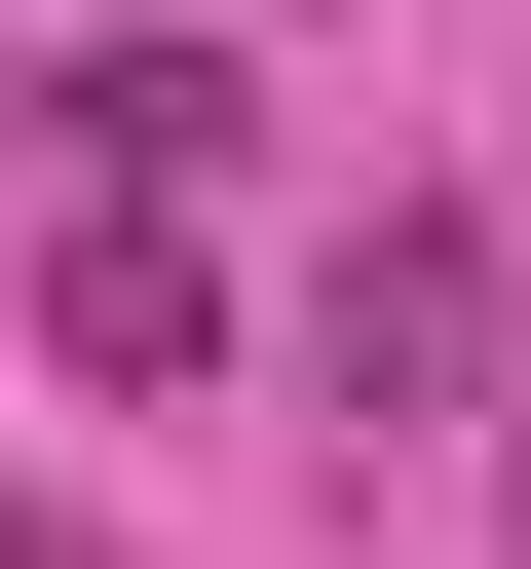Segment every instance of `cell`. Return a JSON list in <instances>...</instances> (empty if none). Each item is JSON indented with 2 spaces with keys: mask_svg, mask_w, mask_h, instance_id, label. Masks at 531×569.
Wrapping results in <instances>:
<instances>
[{
  "mask_svg": "<svg viewBox=\"0 0 531 569\" xmlns=\"http://www.w3.org/2000/svg\"><path fill=\"white\" fill-rule=\"evenodd\" d=\"M39 342H77V380H228V266H190V228H152V190H114V228H77V266H39Z\"/></svg>",
  "mask_w": 531,
  "mask_h": 569,
  "instance_id": "2",
  "label": "cell"
},
{
  "mask_svg": "<svg viewBox=\"0 0 531 569\" xmlns=\"http://www.w3.org/2000/svg\"><path fill=\"white\" fill-rule=\"evenodd\" d=\"M0 152H77V77H0Z\"/></svg>",
  "mask_w": 531,
  "mask_h": 569,
  "instance_id": "4",
  "label": "cell"
},
{
  "mask_svg": "<svg viewBox=\"0 0 531 569\" xmlns=\"http://www.w3.org/2000/svg\"><path fill=\"white\" fill-rule=\"evenodd\" d=\"M77 152H114V190H228L266 77H228V39H77Z\"/></svg>",
  "mask_w": 531,
  "mask_h": 569,
  "instance_id": "3",
  "label": "cell"
},
{
  "mask_svg": "<svg viewBox=\"0 0 531 569\" xmlns=\"http://www.w3.org/2000/svg\"><path fill=\"white\" fill-rule=\"evenodd\" d=\"M304 380L342 418H493V228H342L304 266Z\"/></svg>",
  "mask_w": 531,
  "mask_h": 569,
  "instance_id": "1",
  "label": "cell"
},
{
  "mask_svg": "<svg viewBox=\"0 0 531 569\" xmlns=\"http://www.w3.org/2000/svg\"><path fill=\"white\" fill-rule=\"evenodd\" d=\"M493 531H531V456H493Z\"/></svg>",
  "mask_w": 531,
  "mask_h": 569,
  "instance_id": "5",
  "label": "cell"
}]
</instances>
